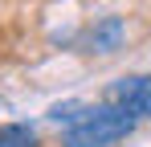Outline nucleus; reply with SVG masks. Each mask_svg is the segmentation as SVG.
<instances>
[{
	"mask_svg": "<svg viewBox=\"0 0 151 147\" xmlns=\"http://www.w3.org/2000/svg\"><path fill=\"white\" fill-rule=\"evenodd\" d=\"M53 122H65V147H110L135 131V119L114 110V106H86V102H65L49 110Z\"/></svg>",
	"mask_w": 151,
	"mask_h": 147,
	"instance_id": "obj_1",
	"label": "nucleus"
},
{
	"mask_svg": "<svg viewBox=\"0 0 151 147\" xmlns=\"http://www.w3.org/2000/svg\"><path fill=\"white\" fill-rule=\"evenodd\" d=\"M106 106L131 119H151V74H127L106 90Z\"/></svg>",
	"mask_w": 151,
	"mask_h": 147,
	"instance_id": "obj_2",
	"label": "nucleus"
},
{
	"mask_svg": "<svg viewBox=\"0 0 151 147\" xmlns=\"http://www.w3.org/2000/svg\"><path fill=\"white\" fill-rule=\"evenodd\" d=\"M119 41H123V21H119V17L102 21L98 29L90 33V45L98 49V53H110V49H119Z\"/></svg>",
	"mask_w": 151,
	"mask_h": 147,
	"instance_id": "obj_3",
	"label": "nucleus"
},
{
	"mask_svg": "<svg viewBox=\"0 0 151 147\" xmlns=\"http://www.w3.org/2000/svg\"><path fill=\"white\" fill-rule=\"evenodd\" d=\"M37 135L25 122H0V147H33Z\"/></svg>",
	"mask_w": 151,
	"mask_h": 147,
	"instance_id": "obj_4",
	"label": "nucleus"
}]
</instances>
